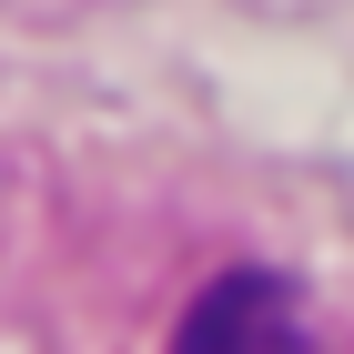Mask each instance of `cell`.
Segmentation results:
<instances>
[{
	"label": "cell",
	"mask_w": 354,
	"mask_h": 354,
	"mask_svg": "<svg viewBox=\"0 0 354 354\" xmlns=\"http://www.w3.org/2000/svg\"><path fill=\"white\" fill-rule=\"evenodd\" d=\"M172 354H314V324H304V294L283 273H223L183 314Z\"/></svg>",
	"instance_id": "cell-1"
}]
</instances>
